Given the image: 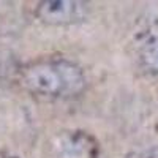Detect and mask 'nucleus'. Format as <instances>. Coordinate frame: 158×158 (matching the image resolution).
<instances>
[{
	"label": "nucleus",
	"instance_id": "nucleus-3",
	"mask_svg": "<svg viewBox=\"0 0 158 158\" xmlns=\"http://www.w3.org/2000/svg\"><path fill=\"white\" fill-rule=\"evenodd\" d=\"M62 158H87L94 153V142L89 136L73 135L60 142Z\"/></svg>",
	"mask_w": 158,
	"mask_h": 158
},
{
	"label": "nucleus",
	"instance_id": "nucleus-2",
	"mask_svg": "<svg viewBox=\"0 0 158 158\" xmlns=\"http://www.w3.org/2000/svg\"><path fill=\"white\" fill-rule=\"evenodd\" d=\"M85 6L87 5L82 2H68V0L41 2L36 8V15L48 24H73L84 19L87 10Z\"/></svg>",
	"mask_w": 158,
	"mask_h": 158
},
{
	"label": "nucleus",
	"instance_id": "nucleus-1",
	"mask_svg": "<svg viewBox=\"0 0 158 158\" xmlns=\"http://www.w3.org/2000/svg\"><path fill=\"white\" fill-rule=\"evenodd\" d=\"M21 84L41 97L67 98L81 94L85 76L76 63L68 60H48L24 68Z\"/></svg>",
	"mask_w": 158,
	"mask_h": 158
},
{
	"label": "nucleus",
	"instance_id": "nucleus-4",
	"mask_svg": "<svg viewBox=\"0 0 158 158\" xmlns=\"http://www.w3.org/2000/svg\"><path fill=\"white\" fill-rule=\"evenodd\" d=\"M144 60L147 62L150 68L158 71V41H153L147 46L146 52H144Z\"/></svg>",
	"mask_w": 158,
	"mask_h": 158
}]
</instances>
